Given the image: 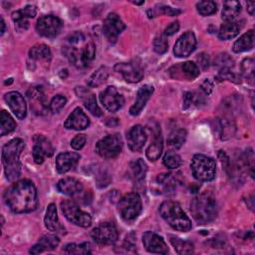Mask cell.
<instances>
[{
    "instance_id": "cell-17",
    "label": "cell",
    "mask_w": 255,
    "mask_h": 255,
    "mask_svg": "<svg viewBox=\"0 0 255 255\" xmlns=\"http://www.w3.org/2000/svg\"><path fill=\"white\" fill-rule=\"evenodd\" d=\"M4 99L13 114L19 120H24L27 115V106L23 96L20 93L13 91L7 93Z\"/></svg>"
},
{
    "instance_id": "cell-11",
    "label": "cell",
    "mask_w": 255,
    "mask_h": 255,
    "mask_svg": "<svg viewBox=\"0 0 255 255\" xmlns=\"http://www.w3.org/2000/svg\"><path fill=\"white\" fill-rule=\"evenodd\" d=\"M62 21L53 15H46L38 19L36 24L37 32L46 38L56 37L62 30Z\"/></svg>"
},
{
    "instance_id": "cell-42",
    "label": "cell",
    "mask_w": 255,
    "mask_h": 255,
    "mask_svg": "<svg viewBox=\"0 0 255 255\" xmlns=\"http://www.w3.org/2000/svg\"><path fill=\"white\" fill-rule=\"evenodd\" d=\"M64 251L68 254H90V253H92L91 245L88 242H84L81 244H76V243L67 244L64 248Z\"/></svg>"
},
{
    "instance_id": "cell-29",
    "label": "cell",
    "mask_w": 255,
    "mask_h": 255,
    "mask_svg": "<svg viewBox=\"0 0 255 255\" xmlns=\"http://www.w3.org/2000/svg\"><path fill=\"white\" fill-rule=\"evenodd\" d=\"M255 41V34L253 30H249L248 32L244 33L238 40L235 41L233 44L232 50L234 53H242L245 51H249L254 47Z\"/></svg>"
},
{
    "instance_id": "cell-32",
    "label": "cell",
    "mask_w": 255,
    "mask_h": 255,
    "mask_svg": "<svg viewBox=\"0 0 255 255\" xmlns=\"http://www.w3.org/2000/svg\"><path fill=\"white\" fill-rule=\"evenodd\" d=\"M205 105L204 97L198 92H186L183 96V109L191 110Z\"/></svg>"
},
{
    "instance_id": "cell-3",
    "label": "cell",
    "mask_w": 255,
    "mask_h": 255,
    "mask_svg": "<svg viewBox=\"0 0 255 255\" xmlns=\"http://www.w3.org/2000/svg\"><path fill=\"white\" fill-rule=\"evenodd\" d=\"M190 211L193 218L199 224H205L212 221L217 215L215 197L209 191H204L198 194L191 201Z\"/></svg>"
},
{
    "instance_id": "cell-40",
    "label": "cell",
    "mask_w": 255,
    "mask_h": 255,
    "mask_svg": "<svg viewBox=\"0 0 255 255\" xmlns=\"http://www.w3.org/2000/svg\"><path fill=\"white\" fill-rule=\"evenodd\" d=\"M156 181L158 184L163 186L166 192H170L174 190L176 186V179L173 176V174L170 172H163L158 174L156 177Z\"/></svg>"
},
{
    "instance_id": "cell-55",
    "label": "cell",
    "mask_w": 255,
    "mask_h": 255,
    "mask_svg": "<svg viewBox=\"0 0 255 255\" xmlns=\"http://www.w3.org/2000/svg\"><path fill=\"white\" fill-rule=\"evenodd\" d=\"M21 11L28 19L34 18L37 14V9H36V6H34V5H27L23 9H21Z\"/></svg>"
},
{
    "instance_id": "cell-4",
    "label": "cell",
    "mask_w": 255,
    "mask_h": 255,
    "mask_svg": "<svg viewBox=\"0 0 255 255\" xmlns=\"http://www.w3.org/2000/svg\"><path fill=\"white\" fill-rule=\"evenodd\" d=\"M161 217L175 230L186 232L191 229V221L180 205L171 200L164 201L159 206Z\"/></svg>"
},
{
    "instance_id": "cell-49",
    "label": "cell",
    "mask_w": 255,
    "mask_h": 255,
    "mask_svg": "<svg viewBox=\"0 0 255 255\" xmlns=\"http://www.w3.org/2000/svg\"><path fill=\"white\" fill-rule=\"evenodd\" d=\"M219 76L221 77V79H225L234 83H240V77L237 74H235L233 71H231V69H228V68L221 69L219 72Z\"/></svg>"
},
{
    "instance_id": "cell-35",
    "label": "cell",
    "mask_w": 255,
    "mask_h": 255,
    "mask_svg": "<svg viewBox=\"0 0 255 255\" xmlns=\"http://www.w3.org/2000/svg\"><path fill=\"white\" fill-rule=\"evenodd\" d=\"M177 69H179L180 74L187 80H193L199 75V68L198 66L191 62V61H186L184 63H181L179 66H175Z\"/></svg>"
},
{
    "instance_id": "cell-14",
    "label": "cell",
    "mask_w": 255,
    "mask_h": 255,
    "mask_svg": "<svg viewBox=\"0 0 255 255\" xmlns=\"http://www.w3.org/2000/svg\"><path fill=\"white\" fill-rule=\"evenodd\" d=\"M196 47V38L193 32L187 31L181 35L175 42L173 47V54L178 58L188 57Z\"/></svg>"
},
{
    "instance_id": "cell-38",
    "label": "cell",
    "mask_w": 255,
    "mask_h": 255,
    "mask_svg": "<svg viewBox=\"0 0 255 255\" xmlns=\"http://www.w3.org/2000/svg\"><path fill=\"white\" fill-rule=\"evenodd\" d=\"M109 76V70L107 67H100L98 70H96L93 75L90 77L88 81V86L91 88H96L102 85Z\"/></svg>"
},
{
    "instance_id": "cell-26",
    "label": "cell",
    "mask_w": 255,
    "mask_h": 255,
    "mask_svg": "<svg viewBox=\"0 0 255 255\" xmlns=\"http://www.w3.org/2000/svg\"><path fill=\"white\" fill-rule=\"evenodd\" d=\"M44 222H45V226L50 231L57 232V233L58 232L63 233V231H65V228L59 222L56 204H54V203H50L48 205L47 210H46V215L44 218Z\"/></svg>"
},
{
    "instance_id": "cell-20",
    "label": "cell",
    "mask_w": 255,
    "mask_h": 255,
    "mask_svg": "<svg viewBox=\"0 0 255 255\" xmlns=\"http://www.w3.org/2000/svg\"><path fill=\"white\" fill-rule=\"evenodd\" d=\"M128 144L131 151H140L146 141V132L144 128L139 126H133L127 134Z\"/></svg>"
},
{
    "instance_id": "cell-6",
    "label": "cell",
    "mask_w": 255,
    "mask_h": 255,
    "mask_svg": "<svg viewBox=\"0 0 255 255\" xmlns=\"http://www.w3.org/2000/svg\"><path fill=\"white\" fill-rule=\"evenodd\" d=\"M65 54L74 66L77 68H86L95 58L96 47L92 42L86 44L80 49L69 45V47L65 48Z\"/></svg>"
},
{
    "instance_id": "cell-57",
    "label": "cell",
    "mask_w": 255,
    "mask_h": 255,
    "mask_svg": "<svg viewBox=\"0 0 255 255\" xmlns=\"http://www.w3.org/2000/svg\"><path fill=\"white\" fill-rule=\"evenodd\" d=\"M201 90L204 92L205 95H210L213 90V84L208 79H206L201 85Z\"/></svg>"
},
{
    "instance_id": "cell-19",
    "label": "cell",
    "mask_w": 255,
    "mask_h": 255,
    "mask_svg": "<svg viewBox=\"0 0 255 255\" xmlns=\"http://www.w3.org/2000/svg\"><path fill=\"white\" fill-rule=\"evenodd\" d=\"M52 58L50 48L45 44H37L33 46L29 51V68L34 70L36 63L48 64Z\"/></svg>"
},
{
    "instance_id": "cell-22",
    "label": "cell",
    "mask_w": 255,
    "mask_h": 255,
    "mask_svg": "<svg viewBox=\"0 0 255 255\" xmlns=\"http://www.w3.org/2000/svg\"><path fill=\"white\" fill-rule=\"evenodd\" d=\"M76 93H77L78 97L83 100L84 106L92 115H94L95 117H101L103 115L102 110L100 109V107L97 104L96 96L93 93H91L88 89H86L84 87H77Z\"/></svg>"
},
{
    "instance_id": "cell-8",
    "label": "cell",
    "mask_w": 255,
    "mask_h": 255,
    "mask_svg": "<svg viewBox=\"0 0 255 255\" xmlns=\"http://www.w3.org/2000/svg\"><path fill=\"white\" fill-rule=\"evenodd\" d=\"M123 148V140L119 133L109 134L99 140L96 144L97 153L104 158L117 157Z\"/></svg>"
},
{
    "instance_id": "cell-60",
    "label": "cell",
    "mask_w": 255,
    "mask_h": 255,
    "mask_svg": "<svg viewBox=\"0 0 255 255\" xmlns=\"http://www.w3.org/2000/svg\"><path fill=\"white\" fill-rule=\"evenodd\" d=\"M133 3H134V4H136V5H140V4H143V3H144V1H140V2H136V1H134Z\"/></svg>"
},
{
    "instance_id": "cell-25",
    "label": "cell",
    "mask_w": 255,
    "mask_h": 255,
    "mask_svg": "<svg viewBox=\"0 0 255 255\" xmlns=\"http://www.w3.org/2000/svg\"><path fill=\"white\" fill-rule=\"evenodd\" d=\"M57 188L63 194L74 196L83 190V184L76 178L65 177L59 180L57 183Z\"/></svg>"
},
{
    "instance_id": "cell-18",
    "label": "cell",
    "mask_w": 255,
    "mask_h": 255,
    "mask_svg": "<svg viewBox=\"0 0 255 255\" xmlns=\"http://www.w3.org/2000/svg\"><path fill=\"white\" fill-rule=\"evenodd\" d=\"M31 109L36 115H45L48 112L49 106L46 102V97L39 87L31 88L27 93Z\"/></svg>"
},
{
    "instance_id": "cell-7",
    "label": "cell",
    "mask_w": 255,
    "mask_h": 255,
    "mask_svg": "<svg viewBox=\"0 0 255 255\" xmlns=\"http://www.w3.org/2000/svg\"><path fill=\"white\" fill-rule=\"evenodd\" d=\"M141 209V199L135 192L124 195L118 203V211L121 217L126 221L134 220L140 214Z\"/></svg>"
},
{
    "instance_id": "cell-34",
    "label": "cell",
    "mask_w": 255,
    "mask_h": 255,
    "mask_svg": "<svg viewBox=\"0 0 255 255\" xmlns=\"http://www.w3.org/2000/svg\"><path fill=\"white\" fill-rule=\"evenodd\" d=\"M186 130L183 128H176L173 129L168 137H167V144L169 147L173 149H178L182 146V144L185 142L186 139Z\"/></svg>"
},
{
    "instance_id": "cell-23",
    "label": "cell",
    "mask_w": 255,
    "mask_h": 255,
    "mask_svg": "<svg viewBox=\"0 0 255 255\" xmlns=\"http://www.w3.org/2000/svg\"><path fill=\"white\" fill-rule=\"evenodd\" d=\"M79 159L80 154L77 152L66 151L59 153L56 157V168L59 173H66L78 163Z\"/></svg>"
},
{
    "instance_id": "cell-2",
    "label": "cell",
    "mask_w": 255,
    "mask_h": 255,
    "mask_svg": "<svg viewBox=\"0 0 255 255\" xmlns=\"http://www.w3.org/2000/svg\"><path fill=\"white\" fill-rule=\"evenodd\" d=\"M25 147V142L21 138H13L2 148V163L6 178L9 181L16 180L21 174L20 154Z\"/></svg>"
},
{
    "instance_id": "cell-39",
    "label": "cell",
    "mask_w": 255,
    "mask_h": 255,
    "mask_svg": "<svg viewBox=\"0 0 255 255\" xmlns=\"http://www.w3.org/2000/svg\"><path fill=\"white\" fill-rule=\"evenodd\" d=\"M0 122H1V130L0 134L5 135L10 132H12L16 128V123L13 120V118L6 112L2 111L1 112V117H0Z\"/></svg>"
},
{
    "instance_id": "cell-36",
    "label": "cell",
    "mask_w": 255,
    "mask_h": 255,
    "mask_svg": "<svg viewBox=\"0 0 255 255\" xmlns=\"http://www.w3.org/2000/svg\"><path fill=\"white\" fill-rule=\"evenodd\" d=\"M169 241L172 244V246L174 247L175 251L178 254H191L193 253V244L190 241L187 240H182L178 237L175 236H170L169 237Z\"/></svg>"
},
{
    "instance_id": "cell-16",
    "label": "cell",
    "mask_w": 255,
    "mask_h": 255,
    "mask_svg": "<svg viewBox=\"0 0 255 255\" xmlns=\"http://www.w3.org/2000/svg\"><path fill=\"white\" fill-rule=\"evenodd\" d=\"M142 243L144 248L150 253L167 254L168 247L161 236L152 232L146 231L142 235Z\"/></svg>"
},
{
    "instance_id": "cell-45",
    "label": "cell",
    "mask_w": 255,
    "mask_h": 255,
    "mask_svg": "<svg viewBox=\"0 0 255 255\" xmlns=\"http://www.w3.org/2000/svg\"><path fill=\"white\" fill-rule=\"evenodd\" d=\"M241 73L249 81L254 79V60L252 58L244 59L241 63Z\"/></svg>"
},
{
    "instance_id": "cell-47",
    "label": "cell",
    "mask_w": 255,
    "mask_h": 255,
    "mask_svg": "<svg viewBox=\"0 0 255 255\" xmlns=\"http://www.w3.org/2000/svg\"><path fill=\"white\" fill-rule=\"evenodd\" d=\"M168 49V43L164 35H159L153 40V50L157 54H164Z\"/></svg>"
},
{
    "instance_id": "cell-12",
    "label": "cell",
    "mask_w": 255,
    "mask_h": 255,
    "mask_svg": "<svg viewBox=\"0 0 255 255\" xmlns=\"http://www.w3.org/2000/svg\"><path fill=\"white\" fill-rule=\"evenodd\" d=\"M126 25L117 13H110L104 20L103 32L110 43H115L119 35L125 30Z\"/></svg>"
},
{
    "instance_id": "cell-52",
    "label": "cell",
    "mask_w": 255,
    "mask_h": 255,
    "mask_svg": "<svg viewBox=\"0 0 255 255\" xmlns=\"http://www.w3.org/2000/svg\"><path fill=\"white\" fill-rule=\"evenodd\" d=\"M159 10L162 14L167 16H176L181 13V10H179L178 8H172L166 5H159Z\"/></svg>"
},
{
    "instance_id": "cell-1",
    "label": "cell",
    "mask_w": 255,
    "mask_h": 255,
    "mask_svg": "<svg viewBox=\"0 0 255 255\" xmlns=\"http://www.w3.org/2000/svg\"><path fill=\"white\" fill-rule=\"evenodd\" d=\"M9 209L14 213H28L37 208L38 196L34 183L28 179L18 180L10 185L4 194Z\"/></svg>"
},
{
    "instance_id": "cell-56",
    "label": "cell",
    "mask_w": 255,
    "mask_h": 255,
    "mask_svg": "<svg viewBox=\"0 0 255 255\" xmlns=\"http://www.w3.org/2000/svg\"><path fill=\"white\" fill-rule=\"evenodd\" d=\"M197 61L202 69H206L209 66V57L204 53H201L200 55H198Z\"/></svg>"
},
{
    "instance_id": "cell-50",
    "label": "cell",
    "mask_w": 255,
    "mask_h": 255,
    "mask_svg": "<svg viewBox=\"0 0 255 255\" xmlns=\"http://www.w3.org/2000/svg\"><path fill=\"white\" fill-rule=\"evenodd\" d=\"M86 143V136L85 134H77L72 140H71V146L76 149V150H79L81 149Z\"/></svg>"
},
{
    "instance_id": "cell-51",
    "label": "cell",
    "mask_w": 255,
    "mask_h": 255,
    "mask_svg": "<svg viewBox=\"0 0 255 255\" xmlns=\"http://www.w3.org/2000/svg\"><path fill=\"white\" fill-rule=\"evenodd\" d=\"M217 64L221 67V69H223V68L231 69V67H233V60L228 55L223 54L218 57Z\"/></svg>"
},
{
    "instance_id": "cell-44",
    "label": "cell",
    "mask_w": 255,
    "mask_h": 255,
    "mask_svg": "<svg viewBox=\"0 0 255 255\" xmlns=\"http://www.w3.org/2000/svg\"><path fill=\"white\" fill-rule=\"evenodd\" d=\"M216 3L213 1H200L196 4V9L198 13L202 16H209L216 12Z\"/></svg>"
},
{
    "instance_id": "cell-46",
    "label": "cell",
    "mask_w": 255,
    "mask_h": 255,
    "mask_svg": "<svg viewBox=\"0 0 255 255\" xmlns=\"http://www.w3.org/2000/svg\"><path fill=\"white\" fill-rule=\"evenodd\" d=\"M66 103H67V100L64 96L57 95V96L53 97V99L51 100V102L49 104V110L53 114L59 113L64 108Z\"/></svg>"
},
{
    "instance_id": "cell-58",
    "label": "cell",
    "mask_w": 255,
    "mask_h": 255,
    "mask_svg": "<svg viewBox=\"0 0 255 255\" xmlns=\"http://www.w3.org/2000/svg\"><path fill=\"white\" fill-rule=\"evenodd\" d=\"M254 10H255V2L253 1L247 2V11L249 12L250 15L254 14Z\"/></svg>"
},
{
    "instance_id": "cell-13",
    "label": "cell",
    "mask_w": 255,
    "mask_h": 255,
    "mask_svg": "<svg viewBox=\"0 0 255 255\" xmlns=\"http://www.w3.org/2000/svg\"><path fill=\"white\" fill-rule=\"evenodd\" d=\"M100 101L103 104V106L111 113L118 112L125 104L124 97L113 86L107 87L101 93Z\"/></svg>"
},
{
    "instance_id": "cell-10",
    "label": "cell",
    "mask_w": 255,
    "mask_h": 255,
    "mask_svg": "<svg viewBox=\"0 0 255 255\" xmlns=\"http://www.w3.org/2000/svg\"><path fill=\"white\" fill-rule=\"evenodd\" d=\"M91 236L95 242L101 245H112L119 238L117 227L113 223H101L91 232Z\"/></svg>"
},
{
    "instance_id": "cell-24",
    "label": "cell",
    "mask_w": 255,
    "mask_h": 255,
    "mask_svg": "<svg viewBox=\"0 0 255 255\" xmlns=\"http://www.w3.org/2000/svg\"><path fill=\"white\" fill-rule=\"evenodd\" d=\"M153 91L154 89L150 85H144L139 88V90L137 91L135 102L129 109V114L131 116H137L142 111L145 104L153 94Z\"/></svg>"
},
{
    "instance_id": "cell-31",
    "label": "cell",
    "mask_w": 255,
    "mask_h": 255,
    "mask_svg": "<svg viewBox=\"0 0 255 255\" xmlns=\"http://www.w3.org/2000/svg\"><path fill=\"white\" fill-rule=\"evenodd\" d=\"M241 11V4L238 1H226L223 3L222 8V19L225 22L234 21V19L238 16Z\"/></svg>"
},
{
    "instance_id": "cell-48",
    "label": "cell",
    "mask_w": 255,
    "mask_h": 255,
    "mask_svg": "<svg viewBox=\"0 0 255 255\" xmlns=\"http://www.w3.org/2000/svg\"><path fill=\"white\" fill-rule=\"evenodd\" d=\"M12 19L15 23V25L20 28V29H24L26 30L29 27V22H28V18L22 13L21 10L15 11L12 13Z\"/></svg>"
},
{
    "instance_id": "cell-54",
    "label": "cell",
    "mask_w": 255,
    "mask_h": 255,
    "mask_svg": "<svg viewBox=\"0 0 255 255\" xmlns=\"http://www.w3.org/2000/svg\"><path fill=\"white\" fill-rule=\"evenodd\" d=\"M179 29V23L178 21H174L172 23H170L164 30V33L163 35L166 37V36H171L173 34H175Z\"/></svg>"
},
{
    "instance_id": "cell-27",
    "label": "cell",
    "mask_w": 255,
    "mask_h": 255,
    "mask_svg": "<svg viewBox=\"0 0 255 255\" xmlns=\"http://www.w3.org/2000/svg\"><path fill=\"white\" fill-rule=\"evenodd\" d=\"M60 239L54 234H46L39 239V242L35 244L29 252L32 254H39L47 250H54L59 245Z\"/></svg>"
},
{
    "instance_id": "cell-37",
    "label": "cell",
    "mask_w": 255,
    "mask_h": 255,
    "mask_svg": "<svg viewBox=\"0 0 255 255\" xmlns=\"http://www.w3.org/2000/svg\"><path fill=\"white\" fill-rule=\"evenodd\" d=\"M219 129H220V135L222 139H228L234 134L235 131V125L234 121L231 119V116L224 117L219 122Z\"/></svg>"
},
{
    "instance_id": "cell-30",
    "label": "cell",
    "mask_w": 255,
    "mask_h": 255,
    "mask_svg": "<svg viewBox=\"0 0 255 255\" xmlns=\"http://www.w3.org/2000/svg\"><path fill=\"white\" fill-rule=\"evenodd\" d=\"M147 171V165L143 159L138 158L129 163V176L135 182H140L144 179Z\"/></svg>"
},
{
    "instance_id": "cell-43",
    "label": "cell",
    "mask_w": 255,
    "mask_h": 255,
    "mask_svg": "<svg viewBox=\"0 0 255 255\" xmlns=\"http://www.w3.org/2000/svg\"><path fill=\"white\" fill-rule=\"evenodd\" d=\"M33 140H34V144H37L38 146H40L42 148V150L46 153L47 157H50L53 155L54 147H53L51 141L47 137H45L42 134H36V135H34Z\"/></svg>"
},
{
    "instance_id": "cell-28",
    "label": "cell",
    "mask_w": 255,
    "mask_h": 255,
    "mask_svg": "<svg viewBox=\"0 0 255 255\" xmlns=\"http://www.w3.org/2000/svg\"><path fill=\"white\" fill-rule=\"evenodd\" d=\"M162 148H163V143H162V136H161V132L160 129L157 128L156 131L154 132L153 135V139L150 142L149 146L146 149V157L151 160V161H155L156 159L159 158L161 152H162Z\"/></svg>"
},
{
    "instance_id": "cell-41",
    "label": "cell",
    "mask_w": 255,
    "mask_h": 255,
    "mask_svg": "<svg viewBox=\"0 0 255 255\" xmlns=\"http://www.w3.org/2000/svg\"><path fill=\"white\" fill-rule=\"evenodd\" d=\"M162 161H163L164 166L167 167L168 169H176L182 163L180 155L172 150L165 152V154L163 155Z\"/></svg>"
},
{
    "instance_id": "cell-5",
    "label": "cell",
    "mask_w": 255,
    "mask_h": 255,
    "mask_svg": "<svg viewBox=\"0 0 255 255\" xmlns=\"http://www.w3.org/2000/svg\"><path fill=\"white\" fill-rule=\"evenodd\" d=\"M192 175L199 181H210L215 177L216 165L212 157L205 154H195L191 160Z\"/></svg>"
},
{
    "instance_id": "cell-59",
    "label": "cell",
    "mask_w": 255,
    "mask_h": 255,
    "mask_svg": "<svg viewBox=\"0 0 255 255\" xmlns=\"http://www.w3.org/2000/svg\"><path fill=\"white\" fill-rule=\"evenodd\" d=\"M1 30H0V33H1V35H3L4 34V32H5V22H4V20H3V18L1 17Z\"/></svg>"
},
{
    "instance_id": "cell-33",
    "label": "cell",
    "mask_w": 255,
    "mask_h": 255,
    "mask_svg": "<svg viewBox=\"0 0 255 255\" xmlns=\"http://www.w3.org/2000/svg\"><path fill=\"white\" fill-rule=\"evenodd\" d=\"M240 26L235 21L225 22L218 31V37L221 40H231L239 34Z\"/></svg>"
},
{
    "instance_id": "cell-21",
    "label": "cell",
    "mask_w": 255,
    "mask_h": 255,
    "mask_svg": "<svg viewBox=\"0 0 255 255\" xmlns=\"http://www.w3.org/2000/svg\"><path fill=\"white\" fill-rule=\"evenodd\" d=\"M89 125L90 120L88 116L80 108H76L64 123V127L66 128L75 130H83L87 128Z\"/></svg>"
},
{
    "instance_id": "cell-9",
    "label": "cell",
    "mask_w": 255,
    "mask_h": 255,
    "mask_svg": "<svg viewBox=\"0 0 255 255\" xmlns=\"http://www.w3.org/2000/svg\"><path fill=\"white\" fill-rule=\"evenodd\" d=\"M61 208L65 217L72 223L81 226L89 227L92 224V217L89 213L83 211L77 203L72 200H64L61 202Z\"/></svg>"
},
{
    "instance_id": "cell-53",
    "label": "cell",
    "mask_w": 255,
    "mask_h": 255,
    "mask_svg": "<svg viewBox=\"0 0 255 255\" xmlns=\"http://www.w3.org/2000/svg\"><path fill=\"white\" fill-rule=\"evenodd\" d=\"M67 40H68L69 45L76 46L77 44L83 42V41L85 40V37H84L83 33H81V32H75V33H73L72 35H70Z\"/></svg>"
},
{
    "instance_id": "cell-15",
    "label": "cell",
    "mask_w": 255,
    "mask_h": 255,
    "mask_svg": "<svg viewBox=\"0 0 255 255\" xmlns=\"http://www.w3.org/2000/svg\"><path fill=\"white\" fill-rule=\"evenodd\" d=\"M115 71L122 74L128 83H138L143 77V70L136 62L118 63L115 66Z\"/></svg>"
}]
</instances>
